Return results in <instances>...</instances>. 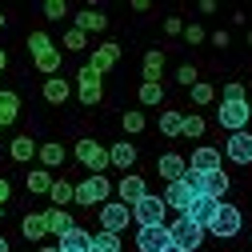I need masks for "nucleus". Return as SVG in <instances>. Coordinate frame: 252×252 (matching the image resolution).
I'll return each instance as SVG.
<instances>
[{
	"label": "nucleus",
	"instance_id": "obj_16",
	"mask_svg": "<svg viewBox=\"0 0 252 252\" xmlns=\"http://www.w3.org/2000/svg\"><path fill=\"white\" fill-rule=\"evenodd\" d=\"M116 192H120V204H136L140 196H148L144 192V180L140 176H128V172H124V180L116 184Z\"/></svg>",
	"mask_w": 252,
	"mask_h": 252
},
{
	"label": "nucleus",
	"instance_id": "obj_34",
	"mask_svg": "<svg viewBox=\"0 0 252 252\" xmlns=\"http://www.w3.org/2000/svg\"><path fill=\"white\" fill-rule=\"evenodd\" d=\"M160 96H164V88H160V84H140V100H144V104H156Z\"/></svg>",
	"mask_w": 252,
	"mask_h": 252
},
{
	"label": "nucleus",
	"instance_id": "obj_37",
	"mask_svg": "<svg viewBox=\"0 0 252 252\" xmlns=\"http://www.w3.org/2000/svg\"><path fill=\"white\" fill-rule=\"evenodd\" d=\"M124 128H128V132H140V128H144V116H140V112H128V116H124Z\"/></svg>",
	"mask_w": 252,
	"mask_h": 252
},
{
	"label": "nucleus",
	"instance_id": "obj_36",
	"mask_svg": "<svg viewBox=\"0 0 252 252\" xmlns=\"http://www.w3.org/2000/svg\"><path fill=\"white\" fill-rule=\"evenodd\" d=\"M204 132V120L200 116H184V136H200Z\"/></svg>",
	"mask_w": 252,
	"mask_h": 252
},
{
	"label": "nucleus",
	"instance_id": "obj_21",
	"mask_svg": "<svg viewBox=\"0 0 252 252\" xmlns=\"http://www.w3.org/2000/svg\"><path fill=\"white\" fill-rule=\"evenodd\" d=\"M160 72H164V56L160 52H148L144 56V84H160Z\"/></svg>",
	"mask_w": 252,
	"mask_h": 252
},
{
	"label": "nucleus",
	"instance_id": "obj_50",
	"mask_svg": "<svg viewBox=\"0 0 252 252\" xmlns=\"http://www.w3.org/2000/svg\"><path fill=\"white\" fill-rule=\"evenodd\" d=\"M0 132H4V128H0Z\"/></svg>",
	"mask_w": 252,
	"mask_h": 252
},
{
	"label": "nucleus",
	"instance_id": "obj_13",
	"mask_svg": "<svg viewBox=\"0 0 252 252\" xmlns=\"http://www.w3.org/2000/svg\"><path fill=\"white\" fill-rule=\"evenodd\" d=\"M200 192L204 196H224L228 192V176H224V168H216V172H200Z\"/></svg>",
	"mask_w": 252,
	"mask_h": 252
},
{
	"label": "nucleus",
	"instance_id": "obj_3",
	"mask_svg": "<svg viewBox=\"0 0 252 252\" xmlns=\"http://www.w3.org/2000/svg\"><path fill=\"white\" fill-rule=\"evenodd\" d=\"M76 160H80L84 168H92V176H104V164H112V160H108V152H104L96 140H88V136L76 140Z\"/></svg>",
	"mask_w": 252,
	"mask_h": 252
},
{
	"label": "nucleus",
	"instance_id": "obj_19",
	"mask_svg": "<svg viewBox=\"0 0 252 252\" xmlns=\"http://www.w3.org/2000/svg\"><path fill=\"white\" fill-rule=\"evenodd\" d=\"M116 56H120V48H116V44H100V48H96V56H92V68H96V72H108V68L116 64Z\"/></svg>",
	"mask_w": 252,
	"mask_h": 252
},
{
	"label": "nucleus",
	"instance_id": "obj_40",
	"mask_svg": "<svg viewBox=\"0 0 252 252\" xmlns=\"http://www.w3.org/2000/svg\"><path fill=\"white\" fill-rule=\"evenodd\" d=\"M224 100H244V88H240V84H228V88H224Z\"/></svg>",
	"mask_w": 252,
	"mask_h": 252
},
{
	"label": "nucleus",
	"instance_id": "obj_27",
	"mask_svg": "<svg viewBox=\"0 0 252 252\" xmlns=\"http://www.w3.org/2000/svg\"><path fill=\"white\" fill-rule=\"evenodd\" d=\"M8 156H12V160H32V140H28V136H16L12 144H8Z\"/></svg>",
	"mask_w": 252,
	"mask_h": 252
},
{
	"label": "nucleus",
	"instance_id": "obj_32",
	"mask_svg": "<svg viewBox=\"0 0 252 252\" xmlns=\"http://www.w3.org/2000/svg\"><path fill=\"white\" fill-rule=\"evenodd\" d=\"M212 96H216L212 84H200V80L192 84V100H196V104H212Z\"/></svg>",
	"mask_w": 252,
	"mask_h": 252
},
{
	"label": "nucleus",
	"instance_id": "obj_24",
	"mask_svg": "<svg viewBox=\"0 0 252 252\" xmlns=\"http://www.w3.org/2000/svg\"><path fill=\"white\" fill-rule=\"evenodd\" d=\"M108 160H112V164H120V168H132L136 148H132V144H116V148H108Z\"/></svg>",
	"mask_w": 252,
	"mask_h": 252
},
{
	"label": "nucleus",
	"instance_id": "obj_11",
	"mask_svg": "<svg viewBox=\"0 0 252 252\" xmlns=\"http://www.w3.org/2000/svg\"><path fill=\"white\" fill-rule=\"evenodd\" d=\"M156 168H160V176H164L168 184H176V180H184V172H188V160H184L180 152H164Z\"/></svg>",
	"mask_w": 252,
	"mask_h": 252
},
{
	"label": "nucleus",
	"instance_id": "obj_4",
	"mask_svg": "<svg viewBox=\"0 0 252 252\" xmlns=\"http://www.w3.org/2000/svg\"><path fill=\"white\" fill-rule=\"evenodd\" d=\"M164 212H168V204H164V196H140L136 204H132V220L136 224H160L164 220Z\"/></svg>",
	"mask_w": 252,
	"mask_h": 252
},
{
	"label": "nucleus",
	"instance_id": "obj_43",
	"mask_svg": "<svg viewBox=\"0 0 252 252\" xmlns=\"http://www.w3.org/2000/svg\"><path fill=\"white\" fill-rule=\"evenodd\" d=\"M164 252H184V248H176V244H168V248H164Z\"/></svg>",
	"mask_w": 252,
	"mask_h": 252
},
{
	"label": "nucleus",
	"instance_id": "obj_17",
	"mask_svg": "<svg viewBox=\"0 0 252 252\" xmlns=\"http://www.w3.org/2000/svg\"><path fill=\"white\" fill-rule=\"evenodd\" d=\"M216 168H220V152L216 148L204 144V148L192 152V172H216Z\"/></svg>",
	"mask_w": 252,
	"mask_h": 252
},
{
	"label": "nucleus",
	"instance_id": "obj_22",
	"mask_svg": "<svg viewBox=\"0 0 252 252\" xmlns=\"http://www.w3.org/2000/svg\"><path fill=\"white\" fill-rule=\"evenodd\" d=\"M48 196L56 200V208H64L68 200H76V184H68V180H56V184L48 188Z\"/></svg>",
	"mask_w": 252,
	"mask_h": 252
},
{
	"label": "nucleus",
	"instance_id": "obj_31",
	"mask_svg": "<svg viewBox=\"0 0 252 252\" xmlns=\"http://www.w3.org/2000/svg\"><path fill=\"white\" fill-rule=\"evenodd\" d=\"M48 188H52V180H48V172H28V192H48Z\"/></svg>",
	"mask_w": 252,
	"mask_h": 252
},
{
	"label": "nucleus",
	"instance_id": "obj_30",
	"mask_svg": "<svg viewBox=\"0 0 252 252\" xmlns=\"http://www.w3.org/2000/svg\"><path fill=\"white\" fill-rule=\"evenodd\" d=\"M40 160L44 164H64V148L60 144H40Z\"/></svg>",
	"mask_w": 252,
	"mask_h": 252
},
{
	"label": "nucleus",
	"instance_id": "obj_42",
	"mask_svg": "<svg viewBox=\"0 0 252 252\" xmlns=\"http://www.w3.org/2000/svg\"><path fill=\"white\" fill-rule=\"evenodd\" d=\"M0 252H8V240H4V236H0Z\"/></svg>",
	"mask_w": 252,
	"mask_h": 252
},
{
	"label": "nucleus",
	"instance_id": "obj_48",
	"mask_svg": "<svg viewBox=\"0 0 252 252\" xmlns=\"http://www.w3.org/2000/svg\"><path fill=\"white\" fill-rule=\"evenodd\" d=\"M0 208H4V204H0Z\"/></svg>",
	"mask_w": 252,
	"mask_h": 252
},
{
	"label": "nucleus",
	"instance_id": "obj_6",
	"mask_svg": "<svg viewBox=\"0 0 252 252\" xmlns=\"http://www.w3.org/2000/svg\"><path fill=\"white\" fill-rule=\"evenodd\" d=\"M240 224H244V220H240V208H232V204H220V212L212 216L208 232L224 240V236H236V232H240Z\"/></svg>",
	"mask_w": 252,
	"mask_h": 252
},
{
	"label": "nucleus",
	"instance_id": "obj_39",
	"mask_svg": "<svg viewBox=\"0 0 252 252\" xmlns=\"http://www.w3.org/2000/svg\"><path fill=\"white\" fill-rule=\"evenodd\" d=\"M184 36H188V44H200V40H204V28L192 24V28H184Z\"/></svg>",
	"mask_w": 252,
	"mask_h": 252
},
{
	"label": "nucleus",
	"instance_id": "obj_5",
	"mask_svg": "<svg viewBox=\"0 0 252 252\" xmlns=\"http://www.w3.org/2000/svg\"><path fill=\"white\" fill-rule=\"evenodd\" d=\"M248 116H252L248 100H220V124H224L228 132H244Z\"/></svg>",
	"mask_w": 252,
	"mask_h": 252
},
{
	"label": "nucleus",
	"instance_id": "obj_12",
	"mask_svg": "<svg viewBox=\"0 0 252 252\" xmlns=\"http://www.w3.org/2000/svg\"><path fill=\"white\" fill-rule=\"evenodd\" d=\"M100 220H104V232H120V228H128L132 212H128V204H108L100 212Z\"/></svg>",
	"mask_w": 252,
	"mask_h": 252
},
{
	"label": "nucleus",
	"instance_id": "obj_18",
	"mask_svg": "<svg viewBox=\"0 0 252 252\" xmlns=\"http://www.w3.org/2000/svg\"><path fill=\"white\" fill-rule=\"evenodd\" d=\"M44 224H48V232H56V236H64L68 228H76L72 216H68L64 208H48V212H44Z\"/></svg>",
	"mask_w": 252,
	"mask_h": 252
},
{
	"label": "nucleus",
	"instance_id": "obj_46",
	"mask_svg": "<svg viewBox=\"0 0 252 252\" xmlns=\"http://www.w3.org/2000/svg\"><path fill=\"white\" fill-rule=\"evenodd\" d=\"M0 28H4V16H0Z\"/></svg>",
	"mask_w": 252,
	"mask_h": 252
},
{
	"label": "nucleus",
	"instance_id": "obj_20",
	"mask_svg": "<svg viewBox=\"0 0 252 252\" xmlns=\"http://www.w3.org/2000/svg\"><path fill=\"white\" fill-rule=\"evenodd\" d=\"M20 112V100H16V92H0V128L4 124H12Z\"/></svg>",
	"mask_w": 252,
	"mask_h": 252
},
{
	"label": "nucleus",
	"instance_id": "obj_44",
	"mask_svg": "<svg viewBox=\"0 0 252 252\" xmlns=\"http://www.w3.org/2000/svg\"><path fill=\"white\" fill-rule=\"evenodd\" d=\"M4 60H8V56H4V52H0V68H4Z\"/></svg>",
	"mask_w": 252,
	"mask_h": 252
},
{
	"label": "nucleus",
	"instance_id": "obj_8",
	"mask_svg": "<svg viewBox=\"0 0 252 252\" xmlns=\"http://www.w3.org/2000/svg\"><path fill=\"white\" fill-rule=\"evenodd\" d=\"M216 212H220V200H216V196H204V192H200V196H196L192 204H188V212H184V216L192 220V224H200V228H208Z\"/></svg>",
	"mask_w": 252,
	"mask_h": 252
},
{
	"label": "nucleus",
	"instance_id": "obj_41",
	"mask_svg": "<svg viewBox=\"0 0 252 252\" xmlns=\"http://www.w3.org/2000/svg\"><path fill=\"white\" fill-rule=\"evenodd\" d=\"M4 200H8V180L0 176V204H4Z\"/></svg>",
	"mask_w": 252,
	"mask_h": 252
},
{
	"label": "nucleus",
	"instance_id": "obj_23",
	"mask_svg": "<svg viewBox=\"0 0 252 252\" xmlns=\"http://www.w3.org/2000/svg\"><path fill=\"white\" fill-rule=\"evenodd\" d=\"M20 228H24V236H28V240H40V236L48 232V224H44V212L24 216V224H20Z\"/></svg>",
	"mask_w": 252,
	"mask_h": 252
},
{
	"label": "nucleus",
	"instance_id": "obj_38",
	"mask_svg": "<svg viewBox=\"0 0 252 252\" xmlns=\"http://www.w3.org/2000/svg\"><path fill=\"white\" fill-rule=\"evenodd\" d=\"M176 80H180V84H196V68H192V64H184V68L176 72Z\"/></svg>",
	"mask_w": 252,
	"mask_h": 252
},
{
	"label": "nucleus",
	"instance_id": "obj_14",
	"mask_svg": "<svg viewBox=\"0 0 252 252\" xmlns=\"http://www.w3.org/2000/svg\"><path fill=\"white\" fill-rule=\"evenodd\" d=\"M228 156L236 164H252V136L248 132H232L228 136Z\"/></svg>",
	"mask_w": 252,
	"mask_h": 252
},
{
	"label": "nucleus",
	"instance_id": "obj_10",
	"mask_svg": "<svg viewBox=\"0 0 252 252\" xmlns=\"http://www.w3.org/2000/svg\"><path fill=\"white\" fill-rule=\"evenodd\" d=\"M100 92H104V88H100V72L92 68V64H84V68H80V100H84V104H96Z\"/></svg>",
	"mask_w": 252,
	"mask_h": 252
},
{
	"label": "nucleus",
	"instance_id": "obj_45",
	"mask_svg": "<svg viewBox=\"0 0 252 252\" xmlns=\"http://www.w3.org/2000/svg\"><path fill=\"white\" fill-rule=\"evenodd\" d=\"M40 252H60V248H40Z\"/></svg>",
	"mask_w": 252,
	"mask_h": 252
},
{
	"label": "nucleus",
	"instance_id": "obj_26",
	"mask_svg": "<svg viewBox=\"0 0 252 252\" xmlns=\"http://www.w3.org/2000/svg\"><path fill=\"white\" fill-rule=\"evenodd\" d=\"M92 252H120V236L116 232H96L92 236Z\"/></svg>",
	"mask_w": 252,
	"mask_h": 252
},
{
	"label": "nucleus",
	"instance_id": "obj_29",
	"mask_svg": "<svg viewBox=\"0 0 252 252\" xmlns=\"http://www.w3.org/2000/svg\"><path fill=\"white\" fill-rule=\"evenodd\" d=\"M64 96H68V84L64 80H48L44 84V100L48 104H64Z\"/></svg>",
	"mask_w": 252,
	"mask_h": 252
},
{
	"label": "nucleus",
	"instance_id": "obj_49",
	"mask_svg": "<svg viewBox=\"0 0 252 252\" xmlns=\"http://www.w3.org/2000/svg\"><path fill=\"white\" fill-rule=\"evenodd\" d=\"M0 92H4V88H0Z\"/></svg>",
	"mask_w": 252,
	"mask_h": 252
},
{
	"label": "nucleus",
	"instance_id": "obj_25",
	"mask_svg": "<svg viewBox=\"0 0 252 252\" xmlns=\"http://www.w3.org/2000/svg\"><path fill=\"white\" fill-rule=\"evenodd\" d=\"M76 28H80L84 36H88V32H96V28H104V12H92V8L80 12V16H76Z\"/></svg>",
	"mask_w": 252,
	"mask_h": 252
},
{
	"label": "nucleus",
	"instance_id": "obj_47",
	"mask_svg": "<svg viewBox=\"0 0 252 252\" xmlns=\"http://www.w3.org/2000/svg\"><path fill=\"white\" fill-rule=\"evenodd\" d=\"M248 44H252V32H248Z\"/></svg>",
	"mask_w": 252,
	"mask_h": 252
},
{
	"label": "nucleus",
	"instance_id": "obj_35",
	"mask_svg": "<svg viewBox=\"0 0 252 252\" xmlns=\"http://www.w3.org/2000/svg\"><path fill=\"white\" fill-rule=\"evenodd\" d=\"M64 12H68V4H64V0H48V4H44V16H48V20H60Z\"/></svg>",
	"mask_w": 252,
	"mask_h": 252
},
{
	"label": "nucleus",
	"instance_id": "obj_33",
	"mask_svg": "<svg viewBox=\"0 0 252 252\" xmlns=\"http://www.w3.org/2000/svg\"><path fill=\"white\" fill-rule=\"evenodd\" d=\"M84 44H88V36L80 32V28H68V36H64V48H68V52H80Z\"/></svg>",
	"mask_w": 252,
	"mask_h": 252
},
{
	"label": "nucleus",
	"instance_id": "obj_1",
	"mask_svg": "<svg viewBox=\"0 0 252 252\" xmlns=\"http://www.w3.org/2000/svg\"><path fill=\"white\" fill-rule=\"evenodd\" d=\"M168 240H172L176 248H184V252H192V248H200L204 228H200V224H192L188 216H180V220H172V224H168Z\"/></svg>",
	"mask_w": 252,
	"mask_h": 252
},
{
	"label": "nucleus",
	"instance_id": "obj_28",
	"mask_svg": "<svg viewBox=\"0 0 252 252\" xmlns=\"http://www.w3.org/2000/svg\"><path fill=\"white\" fill-rule=\"evenodd\" d=\"M160 132H164V136H180V132H184V116H180V112H164V116H160Z\"/></svg>",
	"mask_w": 252,
	"mask_h": 252
},
{
	"label": "nucleus",
	"instance_id": "obj_9",
	"mask_svg": "<svg viewBox=\"0 0 252 252\" xmlns=\"http://www.w3.org/2000/svg\"><path fill=\"white\" fill-rule=\"evenodd\" d=\"M108 192H112V184H108L104 176H88V180L76 184V200H80V204H100Z\"/></svg>",
	"mask_w": 252,
	"mask_h": 252
},
{
	"label": "nucleus",
	"instance_id": "obj_15",
	"mask_svg": "<svg viewBox=\"0 0 252 252\" xmlns=\"http://www.w3.org/2000/svg\"><path fill=\"white\" fill-rule=\"evenodd\" d=\"M56 248H60V252H92V236H88L84 228H68L64 236H60Z\"/></svg>",
	"mask_w": 252,
	"mask_h": 252
},
{
	"label": "nucleus",
	"instance_id": "obj_7",
	"mask_svg": "<svg viewBox=\"0 0 252 252\" xmlns=\"http://www.w3.org/2000/svg\"><path fill=\"white\" fill-rule=\"evenodd\" d=\"M172 240H168V228L164 224H140L136 228V248L140 252H164Z\"/></svg>",
	"mask_w": 252,
	"mask_h": 252
},
{
	"label": "nucleus",
	"instance_id": "obj_2",
	"mask_svg": "<svg viewBox=\"0 0 252 252\" xmlns=\"http://www.w3.org/2000/svg\"><path fill=\"white\" fill-rule=\"evenodd\" d=\"M28 52L36 56V68H40V72H56V68H60V52L48 44L44 32H32V36H28Z\"/></svg>",
	"mask_w": 252,
	"mask_h": 252
}]
</instances>
